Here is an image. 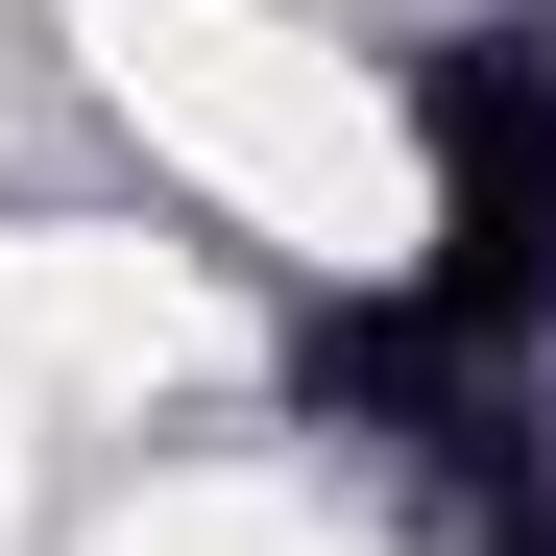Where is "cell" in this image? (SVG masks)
<instances>
[{
	"label": "cell",
	"mask_w": 556,
	"mask_h": 556,
	"mask_svg": "<svg viewBox=\"0 0 556 556\" xmlns=\"http://www.w3.org/2000/svg\"><path fill=\"white\" fill-rule=\"evenodd\" d=\"M412 169H435V242H412V291L459 339H556V0H484V25H435L412 73Z\"/></svg>",
	"instance_id": "6da1fadb"
}]
</instances>
